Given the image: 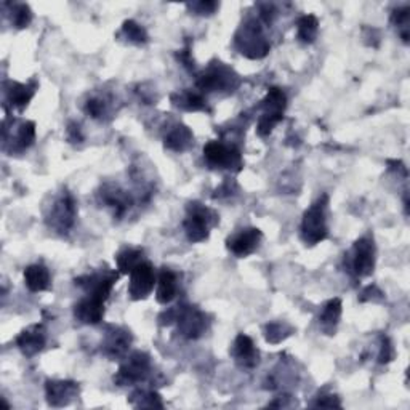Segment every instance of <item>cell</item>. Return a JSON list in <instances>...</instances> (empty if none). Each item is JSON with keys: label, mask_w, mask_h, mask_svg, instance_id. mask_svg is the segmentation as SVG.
<instances>
[{"label": "cell", "mask_w": 410, "mask_h": 410, "mask_svg": "<svg viewBox=\"0 0 410 410\" xmlns=\"http://www.w3.org/2000/svg\"><path fill=\"white\" fill-rule=\"evenodd\" d=\"M327 204L329 198L322 195L308 210L304 212L302 222V239L306 246H316L329 234L327 228Z\"/></svg>", "instance_id": "6da1fadb"}, {"label": "cell", "mask_w": 410, "mask_h": 410, "mask_svg": "<svg viewBox=\"0 0 410 410\" xmlns=\"http://www.w3.org/2000/svg\"><path fill=\"white\" fill-rule=\"evenodd\" d=\"M218 215L209 207L193 202L188 207V217L185 220V232L191 242H204L209 239L210 228L217 224Z\"/></svg>", "instance_id": "7a4b0ae2"}, {"label": "cell", "mask_w": 410, "mask_h": 410, "mask_svg": "<svg viewBox=\"0 0 410 410\" xmlns=\"http://www.w3.org/2000/svg\"><path fill=\"white\" fill-rule=\"evenodd\" d=\"M236 45L239 52L246 55L247 58L258 59L266 57L269 52V44L261 33L260 24L256 21H250L244 24L242 29L236 35Z\"/></svg>", "instance_id": "3957f363"}, {"label": "cell", "mask_w": 410, "mask_h": 410, "mask_svg": "<svg viewBox=\"0 0 410 410\" xmlns=\"http://www.w3.org/2000/svg\"><path fill=\"white\" fill-rule=\"evenodd\" d=\"M287 105L285 95L280 89H271L268 91L265 100L261 101L263 114L258 120V133L260 137H266L273 132L280 120L284 119V109Z\"/></svg>", "instance_id": "277c9868"}, {"label": "cell", "mask_w": 410, "mask_h": 410, "mask_svg": "<svg viewBox=\"0 0 410 410\" xmlns=\"http://www.w3.org/2000/svg\"><path fill=\"white\" fill-rule=\"evenodd\" d=\"M204 159L212 169H226L239 172L242 169L241 151L222 142H210L204 148Z\"/></svg>", "instance_id": "5b68a950"}, {"label": "cell", "mask_w": 410, "mask_h": 410, "mask_svg": "<svg viewBox=\"0 0 410 410\" xmlns=\"http://www.w3.org/2000/svg\"><path fill=\"white\" fill-rule=\"evenodd\" d=\"M151 370L149 356L144 353H135L128 358L127 363L115 373L114 383L118 387H130L143 382Z\"/></svg>", "instance_id": "8992f818"}, {"label": "cell", "mask_w": 410, "mask_h": 410, "mask_svg": "<svg viewBox=\"0 0 410 410\" xmlns=\"http://www.w3.org/2000/svg\"><path fill=\"white\" fill-rule=\"evenodd\" d=\"M119 279V274L115 271H98L91 274H85L82 278L76 279V285L82 287L87 292L89 297H93L106 302L109 293H111L115 280Z\"/></svg>", "instance_id": "52a82bcc"}, {"label": "cell", "mask_w": 410, "mask_h": 410, "mask_svg": "<svg viewBox=\"0 0 410 410\" xmlns=\"http://www.w3.org/2000/svg\"><path fill=\"white\" fill-rule=\"evenodd\" d=\"M236 85L237 76L222 63L210 66L198 81V87L202 91H222L234 89Z\"/></svg>", "instance_id": "ba28073f"}, {"label": "cell", "mask_w": 410, "mask_h": 410, "mask_svg": "<svg viewBox=\"0 0 410 410\" xmlns=\"http://www.w3.org/2000/svg\"><path fill=\"white\" fill-rule=\"evenodd\" d=\"M351 268L358 278H367L375 268V246L369 236L360 237L354 242Z\"/></svg>", "instance_id": "9c48e42d"}, {"label": "cell", "mask_w": 410, "mask_h": 410, "mask_svg": "<svg viewBox=\"0 0 410 410\" xmlns=\"http://www.w3.org/2000/svg\"><path fill=\"white\" fill-rule=\"evenodd\" d=\"M156 285V274L149 263L142 261L130 273V284H128V295L132 300H144L151 295Z\"/></svg>", "instance_id": "30bf717a"}, {"label": "cell", "mask_w": 410, "mask_h": 410, "mask_svg": "<svg viewBox=\"0 0 410 410\" xmlns=\"http://www.w3.org/2000/svg\"><path fill=\"white\" fill-rule=\"evenodd\" d=\"M76 220V202L69 193H63L61 198L55 202L50 212V223L53 228L61 232L71 229Z\"/></svg>", "instance_id": "8fae6325"}, {"label": "cell", "mask_w": 410, "mask_h": 410, "mask_svg": "<svg viewBox=\"0 0 410 410\" xmlns=\"http://www.w3.org/2000/svg\"><path fill=\"white\" fill-rule=\"evenodd\" d=\"M261 239L263 234L258 228H246L236 232V234H232L228 241H226V246H228L231 254L242 258V256H249L258 249Z\"/></svg>", "instance_id": "7c38bea8"}, {"label": "cell", "mask_w": 410, "mask_h": 410, "mask_svg": "<svg viewBox=\"0 0 410 410\" xmlns=\"http://www.w3.org/2000/svg\"><path fill=\"white\" fill-rule=\"evenodd\" d=\"M176 321H178L180 332L185 335L186 338H198V336L204 334L207 329L205 314L200 313L199 309L193 308V306L180 308Z\"/></svg>", "instance_id": "4fadbf2b"}, {"label": "cell", "mask_w": 410, "mask_h": 410, "mask_svg": "<svg viewBox=\"0 0 410 410\" xmlns=\"http://www.w3.org/2000/svg\"><path fill=\"white\" fill-rule=\"evenodd\" d=\"M47 401L53 407L67 406L79 393V387L74 382L64 380H48L45 385Z\"/></svg>", "instance_id": "5bb4252c"}, {"label": "cell", "mask_w": 410, "mask_h": 410, "mask_svg": "<svg viewBox=\"0 0 410 410\" xmlns=\"http://www.w3.org/2000/svg\"><path fill=\"white\" fill-rule=\"evenodd\" d=\"M45 340H47V336H45L44 326L35 324V326L28 327L26 330H23V332L18 335L16 345L18 348H20L24 356L33 358L35 356V354L44 350Z\"/></svg>", "instance_id": "9a60e30c"}, {"label": "cell", "mask_w": 410, "mask_h": 410, "mask_svg": "<svg viewBox=\"0 0 410 410\" xmlns=\"http://www.w3.org/2000/svg\"><path fill=\"white\" fill-rule=\"evenodd\" d=\"M74 316L79 322L87 324V326H96V324L103 321V316H105V302L87 295V298L81 300L76 304Z\"/></svg>", "instance_id": "2e32d148"}, {"label": "cell", "mask_w": 410, "mask_h": 410, "mask_svg": "<svg viewBox=\"0 0 410 410\" xmlns=\"http://www.w3.org/2000/svg\"><path fill=\"white\" fill-rule=\"evenodd\" d=\"M232 356L244 369H252L260 363V353L256 350L254 340L244 334L236 338L234 346H232Z\"/></svg>", "instance_id": "e0dca14e"}, {"label": "cell", "mask_w": 410, "mask_h": 410, "mask_svg": "<svg viewBox=\"0 0 410 410\" xmlns=\"http://www.w3.org/2000/svg\"><path fill=\"white\" fill-rule=\"evenodd\" d=\"M35 90H38V84L35 82L30 84L11 82L10 89L7 90V103L11 108L18 109V111H23V109L29 105V101L33 100Z\"/></svg>", "instance_id": "ac0fdd59"}, {"label": "cell", "mask_w": 410, "mask_h": 410, "mask_svg": "<svg viewBox=\"0 0 410 410\" xmlns=\"http://www.w3.org/2000/svg\"><path fill=\"white\" fill-rule=\"evenodd\" d=\"M176 290H178V280H176V274L170 269H162L157 279V292L156 300L161 304L172 303L176 297Z\"/></svg>", "instance_id": "d6986e66"}, {"label": "cell", "mask_w": 410, "mask_h": 410, "mask_svg": "<svg viewBox=\"0 0 410 410\" xmlns=\"http://www.w3.org/2000/svg\"><path fill=\"white\" fill-rule=\"evenodd\" d=\"M50 283V271L44 265H30L24 269V284L30 292H44Z\"/></svg>", "instance_id": "ffe728a7"}, {"label": "cell", "mask_w": 410, "mask_h": 410, "mask_svg": "<svg viewBox=\"0 0 410 410\" xmlns=\"http://www.w3.org/2000/svg\"><path fill=\"white\" fill-rule=\"evenodd\" d=\"M130 343H132L130 332H127V330H122V329H115L114 332H111L106 336L105 353L113 359L120 358L127 353Z\"/></svg>", "instance_id": "44dd1931"}, {"label": "cell", "mask_w": 410, "mask_h": 410, "mask_svg": "<svg viewBox=\"0 0 410 410\" xmlns=\"http://www.w3.org/2000/svg\"><path fill=\"white\" fill-rule=\"evenodd\" d=\"M341 317V300L334 298L322 306L319 322L324 332L332 335L335 332L336 326H338Z\"/></svg>", "instance_id": "7402d4cb"}, {"label": "cell", "mask_w": 410, "mask_h": 410, "mask_svg": "<svg viewBox=\"0 0 410 410\" xmlns=\"http://www.w3.org/2000/svg\"><path fill=\"white\" fill-rule=\"evenodd\" d=\"M193 143H194L193 133L185 125H176L167 133V137H165V146L175 152L186 151Z\"/></svg>", "instance_id": "603a6c76"}, {"label": "cell", "mask_w": 410, "mask_h": 410, "mask_svg": "<svg viewBox=\"0 0 410 410\" xmlns=\"http://www.w3.org/2000/svg\"><path fill=\"white\" fill-rule=\"evenodd\" d=\"M172 101L175 106L186 111H209L207 109V101L199 93L194 91H181V93L172 95Z\"/></svg>", "instance_id": "cb8c5ba5"}, {"label": "cell", "mask_w": 410, "mask_h": 410, "mask_svg": "<svg viewBox=\"0 0 410 410\" xmlns=\"http://www.w3.org/2000/svg\"><path fill=\"white\" fill-rule=\"evenodd\" d=\"M118 268L122 274H130L139 263L143 261V250L142 249H124L115 256Z\"/></svg>", "instance_id": "d4e9b609"}, {"label": "cell", "mask_w": 410, "mask_h": 410, "mask_svg": "<svg viewBox=\"0 0 410 410\" xmlns=\"http://www.w3.org/2000/svg\"><path fill=\"white\" fill-rule=\"evenodd\" d=\"M317 30H319V21L314 15H304L298 21V39L303 44H311L317 38Z\"/></svg>", "instance_id": "484cf974"}, {"label": "cell", "mask_w": 410, "mask_h": 410, "mask_svg": "<svg viewBox=\"0 0 410 410\" xmlns=\"http://www.w3.org/2000/svg\"><path fill=\"white\" fill-rule=\"evenodd\" d=\"M35 139V124L34 122H23L20 130L15 138V149L24 151L28 149Z\"/></svg>", "instance_id": "4316f807"}, {"label": "cell", "mask_w": 410, "mask_h": 410, "mask_svg": "<svg viewBox=\"0 0 410 410\" xmlns=\"http://www.w3.org/2000/svg\"><path fill=\"white\" fill-rule=\"evenodd\" d=\"M122 33L125 34V38L130 40L132 44L142 45L146 40H148V34H146V30L135 21H125L124 26H122Z\"/></svg>", "instance_id": "83f0119b"}, {"label": "cell", "mask_w": 410, "mask_h": 410, "mask_svg": "<svg viewBox=\"0 0 410 410\" xmlns=\"http://www.w3.org/2000/svg\"><path fill=\"white\" fill-rule=\"evenodd\" d=\"M292 329L287 327L285 324L280 322H274V324H268L265 329V336L269 343H280V341L285 340L287 336L290 335Z\"/></svg>", "instance_id": "f1b7e54d"}, {"label": "cell", "mask_w": 410, "mask_h": 410, "mask_svg": "<svg viewBox=\"0 0 410 410\" xmlns=\"http://www.w3.org/2000/svg\"><path fill=\"white\" fill-rule=\"evenodd\" d=\"M132 399H138V402H133L135 407H164L161 396L154 391H137Z\"/></svg>", "instance_id": "f546056e"}, {"label": "cell", "mask_w": 410, "mask_h": 410, "mask_svg": "<svg viewBox=\"0 0 410 410\" xmlns=\"http://www.w3.org/2000/svg\"><path fill=\"white\" fill-rule=\"evenodd\" d=\"M30 10L28 5H16L15 7V13H13V24L18 29L28 28V24L30 23Z\"/></svg>", "instance_id": "4dcf8cb0"}, {"label": "cell", "mask_w": 410, "mask_h": 410, "mask_svg": "<svg viewBox=\"0 0 410 410\" xmlns=\"http://www.w3.org/2000/svg\"><path fill=\"white\" fill-rule=\"evenodd\" d=\"M394 358V348L391 345V341L383 336L382 338V346H380V354H378V363L380 364H388Z\"/></svg>", "instance_id": "1f68e13d"}, {"label": "cell", "mask_w": 410, "mask_h": 410, "mask_svg": "<svg viewBox=\"0 0 410 410\" xmlns=\"http://www.w3.org/2000/svg\"><path fill=\"white\" fill-rule=\"evenodd\" d=\"M85 111L90 114L93 119L101 118L103 113H105V105L100 100H89L87 106H85Z\"/></svg>", "instance_id": "d6a6232c"}, {"label": "cell", "mask_w": 410, "mask_h": 410, "mask_svg": "<svg viewBox=\"0 0 410 410\" xmlns=\"http://www.w3.org/2000/svg\"><path fill=\"white\" fill-rule=\"evenodd\" d=\"M193 10L198 11L199 15H210L218 8L217 2H200V4H194L191 5Z\"/></svg>", "instance_id": "836d02e7"}, {"label": "cell", "mask_w": 410, "mask_h": 410, "mask_svg": "<svg viewBox=\"0 0 410 410\" xmlns=\"http://www.w3.org/2000/svg\"><path fill=\"white\" fill-rule=\"evenodd\" d=\"M316 407H341L338 397L335 396H324L314 404Z\"/></svg>", "instance_id": "e575fe53"}, {"label": "cell", "mask_w": 410, "mask_h": 410, "mask_svg": "<svg viewBox=\"0 0 410 410\" xmlns=\"http://www.w3.org/2000/svg\"><path fill=\"white\" fill-rule=\"evenodd\" d=\"M67 137H69L72 143L82 142V135H81V128H79V125L71 124L69 128H67Z\"/></svg>", "instance_id": "d590c367"}]
</instances>
